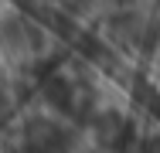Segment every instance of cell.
I'll list each match as a JSON object with an SVG mask.
<instances>
[{"mask_svg":"<svg viewBox=\"0 0 160 153\" xmlns=\"http://www.w3.org/2000/svg\"><path fill=\"white\" fill-rule=\"evenodd\" d=\"M96 133L102 143H123V133H126V119L119 112H99L96 116Z\"/></svg>","mask_w":160,"mask_h":153,"instance_id":"obj_1","label":"cell"}]
</instances>
